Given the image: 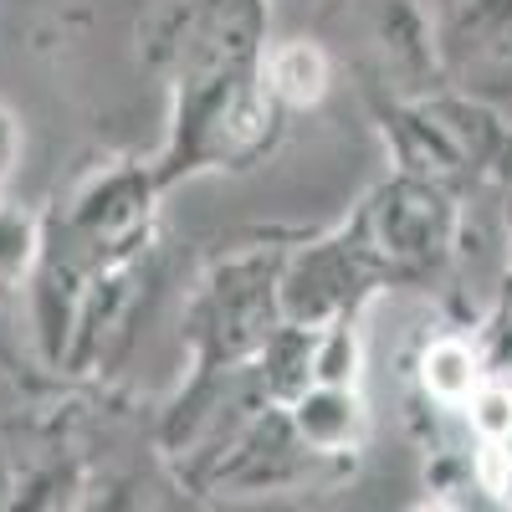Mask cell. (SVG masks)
Wrapping results in <instances>:
<instances>
[{"label":"cell","mask_w":512,"mask_h":512,"mask_svg":"<svg viewBox=\"0 0 512 512\" xmlns=\"http://www.w3.org/2000/svg\"><path fill=\"white\" fill-rule=\"evenodd\" d=\"M425 379H431V390H436V395L461 400L466 390H472V379H477L472 354H466L461 344H441V349L431 354V364H425Z\"/></svg>","instance_id":"1"},{"label":"cell","mask_w":512,"mask_h":512,"mask_svg":"<svg viewBox=\"0 0 512 512\" xmlns=\"http://www.w3.org/2000/svg\"><path fill=\"white\" fill-rule=\"evenodd\" d=\"M318 82H323V62H318V52L292 47V52L277 57V88H282L287 98H313V93H318Z\"/></svg>","instance_id":"2"},{"label":"cell","mask_w":512,"mask_h":512,"mask_svg":"<svg viewBox=\"0 0 512 512\" xmlns=\"http://www.w3.org/2000/svg\"><path fill=\"white\" fill-rule=\"evenodd\" d=\"M477 425H482L487 436H507L512 431V395L507 390H487L477 400Z\"/></svg>","instance_id":"3"}]
</instances>
